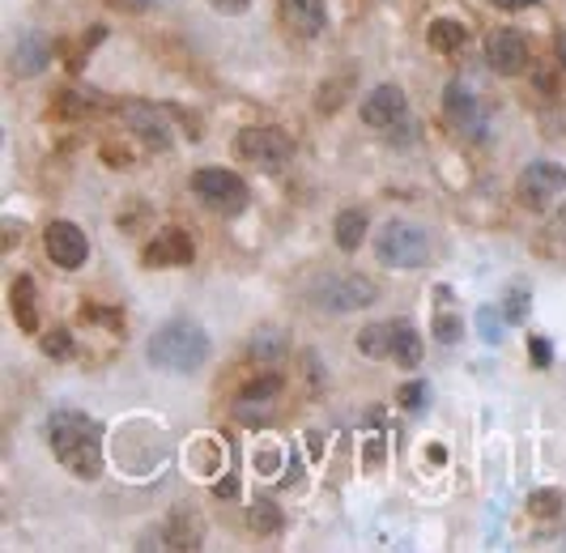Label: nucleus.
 <instances>
[{
    "label": "nucleus",
    "instance_id": "f257e3e1",
    "mask_svg": "<svg viewBox=\"0 0 566 553\" xmlns=\"http://www.w3.org/2000/svg\"><path fill=\"white\" fill-rule=\"evenodd\" d=\"M48 443L52 455L81 481L103 477V422H95L81 409H55L48 417Z\"/></svg>",
    "mask_w": 566,
    "mask_h": 553
},
{
    "label": "nucleus",
    "instance_id": "f03ea898",
    "mask_svg": "<svg viewBox=\"0 0 566 553\" xmlns=\"http://www.w3.org/2000/svg\"><path fill=\"white\" fill-rule=\"evenodd\" d=\"M150 362H154L158 370H171V375H192V370H201L209 362V353H213V341H209V332L197 324V319H188V315H175V319H166V324H158L154 337H150Z\"/></svg>",
    "mask_w": 566,
    "mask_h": 553
},
{
    "label": "nucleus",
    "instance_id": "7ed1b4c3",
    "mask_svg": "<svg viewBox=\"0 0 566 553\" xmlns=\"http://www.w3.org/2000/svg\"><path fill=\"white\" fill-rule=\"evenodd\" d=\"M362 124L375 128V133H388V141L397 150L413 146V115H410V99L401 86H375L366 99H362Z\"/></svg>",
    "mask_w": 566,
    "mask_h": 553
},
{
    "label": "nucleus",
    "instance_id": "20e7f679",
    "mask_svg": "<svg viewBox=\"0 0 566 553\" xmlns=\"http://www.w3.org/2000/svg\"><path fill=\"white\" fill-rule=\"evenodd\" d=\"M375 255L388 268H422L430 264V235L410 217H392L375 235Z\"/></svg>",
    "mask_w": 566,
    "mask_h": 553
},
{
    "label": "nucleus",
    "instance_id": "39448f33",
    "mask_svg": "<svg viewBox=\"0 0 566 553\" xmlns=\"http://www.w3.org/2000/svg\"><path fill=\"white\" fill-rule=\"evenodd\" d=\"M230 153H235L243 166L273 175V171H281V166H290L294 141H290L286 133H277V128H239L235 141H230Z\"/></svg>",
    "mask_w": 566,
    "mask_h": 553
},
{
    "label": "nucleus",
    "instance_id": "423d86ee",
    "mask_svg": "<svg viewBox=\"0 0 566 553\" xmlns=\"http://www.w3.org/2000/svg\"><path fill=\"white\" fill-rule=\"evenodd\" d=\"M188 188H192V197L201 204H209L213 213L235 217V213L248 209V184H243L235 171H226V166H197L192 179H188Z\"/></svg>",
    "mask_w": 566,
    "mask_h": 553
},
{
    "label": "nucleus",
    "instance_id": "0eeeda50",
    "mask_svg": "<svg viewBox=\"0 0 566 553\" xmlns=\"http://www.w3.org/2000/svg\"><path fill=\"white\" fill-rule=\"evenodd\" d=\"M379 299L375 281H366L362 273H328L319 286H315V302L328 311V315H350V311H362Z\"/></svg>",
    "mask_w": 566,
    "mask_h": 553
},
{
    "label": "nucleus",
    "instance_id": "6e6552de",
    "mask_svg": "<svg viewBox=\"0 0 566 553\" xmlns=\"http://www.w3.org/2000/svg\"><path fill=\"white\" fill-rule=\"evenodd\" d=\"M443 115H448V124L468 137V141H486L490 137V106L481 102L477 90H468L464 81H452L448 90H443Z\"/></svg>",
    "mask_w": 566,
    "mask_h": 553
},
{
    "label": "nucleus",
    "instance_id": "1a4fd4ad",
    "mask_svg": "<svg viewBox=\"0 0 566 553\" xmlns=\"http://www.w3.org/2000/svg\"><path fill=\"white\" fill-rule=\"evenodd\" d=\"M519 201L528 209H554L558 197H566V166L563 162H550V158H537L519 171V184H515Z\"/></svg>",
    "mask_w": 566,
    "mask_h": 553
},
{
    "label": "nucleus",
    "instance_id": "9d476101",
    "mask_svg": "<svg viewBox=\"0 0 566 553\" xmlns=\"http://www.w3.org/2000/svg\"><path fill=\"white\" fill-rule=\"evenodd\" d=\"M120 120H124V128L137 133L150 150H171V141H175L171 115H166L158 102H124V106H120Z\"/></svg>",
    "mask_w": 566,
    "mask_h": 553
},
{
    "label": "nucleus",
    "instance_id": "9b49d317",
    "mask_svg": "<svg viewBox=\"0 0 566 553\" xmlns=\"http://www.w3.org/2000/svg\"><path fill=\"white\" fill-rule=\"evenodd\" d=\"M528 60H532L528 39H524L515 26H499V30L486 39V64H490L499 77H519V73H528Z\"/></svg>",
    "mask_w": 566,
    "mask_h": 553
},
{
    "label": "nucleus",
    "instance_id": "f8f14e48",
    "mask_svg": "<svg viewBox=\"0 0 566 553\" xmlns=\"http://www.w3.org/2000/svg\"><path fill=\"white\" fill-rule=\"evenodd\" d=\"M43 248H48V260L55 268H81L90 260V239L77 222H52L43 230Z\"/></svg>",
    "mask_w": 566,
    "mask_h": 553
},
{
    "label": "nucleus",
    "instance_id": "ddd939ff",
    "mask_svg": "<svg viewBox=\"0 0 566 553\" xmlns=\"http://www.w3.org/2000/svg\"><path fill=\"white\" fill-rule=\"evenodd\" d=\"M281 22L299 39H319L328 26V4L324 0H281Z\"/></svg>",
    "mask_w": 566,
    "mask_h": 553
},
{
    "label": "nucleus",
    "instance_id": "4468645a",
    "mask_svg": "<svg viewBox=\"0 0 566 553\" xmlns=\"http://www.w3.org/2000/svg\"><path fill=\"white\" fill-rule=\"evenodd\" d=\"M197 260V248H192V239H188V230H158L154 239H150V248H146V264L150 268H162V264H192Z\"/></svg>",
    "mask_w": 566,
    "mask_h": 553
},
{
    "label": "nucleus",
    "instance_id": "2eb2a0df",
    "mask_svg": "<svg viewBox=\"0 0 566 553\" xmlns=\"http://www.w3.org/2000/svg\"><path fill=\"white\" fill-rule=\"evenodd\" d=\"M9 306H13V319L22 332H35L39 328V290H35V277L30 273H17L9 281Z\"/></svg>",
    "mask_w": 566,
    "mask_h": 553
},
{
    "label": "nucleus",
    "instance_id": "dca6fc26",
    "mask_svg": "<svg viewBox=\"0 0 566 553\" xmlns=\"http://www.w3.org/2000/svg\"><path fill=\"white\" fill-rule=\"evenodd\" d=\"M9 64H13L17 77H39V73L52 64V43H48V35H39V30H35V35H22Z\"/></svg>",
    "mask_w": 566,
    "mask_h": 553
},
{
    "label": "nucleus",
    "instance_id": "f3484780",
    "mask_svg": "<svg viewBox=\"0 0 566 553\" xmlns=\"http://www.w3.org/2000/svg\"><path fill=\"white\" fill-rule=\"evenodd\" d=\"M277 392H281V375H273V370H268V375H256V379L239 392V404H235L239 417H243V422H256L264 409H273V397H277Z\"/></svg>",
    "mask_w": 566,
    "mask_h": 553
},
{
    "label": "nucleus",
    "instance_id": "a211bd4d",
    "mask_svg": "<svg viewBox=\"0 0 566 553\" xmlns=\"http://www.w3.org/2000/svg\"><path fill=\"white\" fill-rule=\"evenodd\" d=\"M426 357V345H422V332L413 328L410 319H392V362L405 366V370H417Z\"/></svg>",
    "mask_w": 566,
    "mask_h": 553
},
{
    "label": "nucleus",
    "instance_id": "6ab92c4d",
    "mask_svg": "<svg viewBox=\"0 0 566 553\" xmlns=\"http://www.w3.org/2000/svg\"><path fill=\"white\" fill-rule=\"evenodd\" d=\"M366 230H370L366 209H341L337 222H332V235H337V248H341V252H359Z\"/></svg>",
    "mask_w": 566,
    "mask_h": 553
},
{
    "label": "nucleus",
    "instance_id": "aec40b11",
    "mask_svg": "<svg viewBox=\"0 0 566 553\" xmlns=\"http://www.w3.org/2000/svg\"><path fill=\"white\" fill-rule=\"evenodd\" d=\"M426 39H430V48L435 51L452 55V51H461L464 43H468V30H464L456 17H435L430 30H426Z\"/></svg>",
    "mask_w": 566,
    "mask_h": 553
},
{
    "label": "nucleus",
    "instance_id": "412c9836",
    "mask_svg": "<svg viewBox=\"0 0 566 553\" xmlns=\"http://www.w3.org/2000/svg\"><path fill=\"white\" fill-rule=\"evenodd\" d=\"M166 550H201V528L188 511H175L166 519Z\"/></svg>",
    "mask_w": 566,
    "mask_h": 553
},
{
    "label": "nucleus",
    "instance_id": "4be33fe9",
    "mask_svg": "<svg viewBox=\"0 0 566 553\" xmlns=\"http://www.w3.org/2000/svg\"><path fill=\"white\" fill-rule=\"evenodd\" d=\"M248 353H252L256 362H264V366L281 362V357H286V332H281V328H256V337H252Z\"/></svg>",
    "mask_w": 566,
    "mask_h": 553
},
{
    "label": "nucleus",
    "instance_id": "5701e85b",
    "mask_svg": "<svg viewBox=\"0 0 566 553\" xmlns=\"http://www.w3.org/2000/svg\"><path fill=\"white\" fill-rule=\"evenodd\" d=\"M362 357H392V324H366L359 332Z\"/></svg>",
    "mask_w": 566,
    "mask_h": 553
},
{
    "label": "nucleus",
    "instance_id": "b1692460",
    "mask_svg": "<svg viewBox=\"0 0 566 553\" xmlns=\"http://www.w3.org/2000/svg\"><path fill=\"white\" fill-rule=\"evenodd\" d=\"M435 341L439 345H461L464 341V319L456 315V306H443V299H439V311H435Z\"/></svg>",
    "mask_w": 566,
    "mask_h": 553
},
{
    "label": "nucleus",
    "instance_id": "393cba45",
    "mask_svg": "<svg viewBox=\"0 0 566 553\" xmlns=\"http://www.w3.org/2000/svg\"><path fill=\"white\" fill-rule=\"evenodd\" d=\"M248 519H252V528H256L260 537H268V532H277V528H281V511L268 503V499H260V503L248 511Z\"/></svg>",
    "mask_w": 566,
    "mask_h": 553
},
{
    "label": "nucleus",
    "instance_id": "a878e982",
    "mask_svg": "<svg viewBox=\"0 0 566 553\" xmlns=\"http://www.w3.org/2000/svg\"><path fill=\"white\" fill-rule=\"evenodd\" d=\"M528 511H532L537 519H554V515H563V494H558V490H537V494L528 499Z\"/></svg>",
    "mask_w": 566,
    "mask_h": 553
},
{
    "label": "nucleus",
    "instance_id": "bb28decb",
    "mask_svg": "<svg viewBox=\"0 0 566 553\" xmlns=\"http://www.w3.org/2000/svg\"><path fill=\"white\" fill-rule=\"evenodd\" d=\"M503 319L507 324H524L528 319V290L524 286H515V290H507V299H503Z\"/></svg>",
    "mask_w": 566,
    "mask_h": 553
},
{
    "label": "nucleus",
    "instance_id": "cd10ccee",
    "mask_svg": "<svg viewBox=\"0 0 566 553\" xmlns=\"http://www.w3.org/2000/svg\"><path fill=\"white\" fill-rule=\"evenodd\" d=\"M528 357H532V366L541 370V366H550L554 362V345H550V337H528Z\"/></svg>",
    "mask_w": 566,
    "mask_h": 553
},
{
    "label": "nucleus",
    "instance_id": "c85d7f7f",
    "mask_svg": "<svg viewBox=\"0 0 566 553\" xmlns=\"http://www.w3.org/2000/svg\"><path fill=\"white\" fill-rule=\"evenodd\" d=\"M477 319H481L486 341H490V345H499V341H503V324H507V319H503V311H499V315H494V311H477Z\"/></svg>",
    "mask_w": 566,
    "mask_h": 553
},
{
    "label": "nucleus",
    "instance_id": "c756f323",
    "mask_svg": "<svg viewBox=\"0 0 566 553\" xmlns=\"http://www.w3.org/2000/svg\"><path fill=\"white\" fill-rule=\"evenodd\" d=\"M426 397H430V392H426V384H405L397 401L405 404V409H413V413H417V409H426Z\"/></svg>",
    "mask_w": 566,
    "mask_h": 553
},
{
    "label": "nucleus",
    "instance_id": "7c9ffc66",
    "mask_svg": "<svg viewBox=\"0 0 566 553\" xmlns=\"http://www.w3.org/2000/svg\"><path fill=\"white\" fill-rule=\"evenodd\" d=\"M43 353H48V357H68V353H73L68 332H48V337H43Z\"/></svg>",
    "mask_w": 566,
    "mask_h": 553
},
{
    "label": "nucleus",
    "instance_id": "2f4dec72",
    "mask_svg": "<svg viewBox=\"0 0 566 553\" xmlns=\"http://www.w3.org/2000/svg\"><path fill=\"white\" fill-rule=\"evenodd\" d=\"M209 9H213V13H222V17H239V13H248V9H252V0H209Z\"/></svg>",
    "mask_w": 566,
    "mask_h": 553
},
{
    "label": "nucleus",
    "instance_id": "473e14b6",
    "mask_svg": "<svg viewBox=\"0 0 566 553\" xmlns=\"http://www.w3.org/2000/svg\"><path fill=\"white\" fill-rule=\"evenodd\" d=\"M111 9H120V13H146L150 9V0H106Z\"/></svg>",
    "mask_w": 566,
    "mask_h": 553
},
{
    "label": "nucleus",
    "instance_id": "72a5a7b5",
    "mask_svg": "<svg viewBox=\"0 0 566 553\" xmlns=\"http://www.w3.org/2000/svg\"><path fill=\"white\" fill-rule=\"evenodd\" d=\"M239 494V477H226V481H217V499H235Z\"/></svg>",
    "mask_w": 566,
    "mask_h": 553
},
{
    "label": "nucleus",
    "instance_id": "f704fd0d",
    "mask_svg": "<svg viewBox=\"0 0 566 553\" xmlns=\"http://www.w3.org/2000/svg\"><path fill=\"white\" fill-rule=\"evenodd\" d=\"M490 4H499V9H528V4H537V0H490Z\"/></svg>",
    "mask_w": 566,
    "mask_h": 553
},
{
    "label": "nucleus",
    "instance_id": "c9c22d12",
    "mask_svg": "<svg viewBox=\"0 0 566 553\" xmlns=\"http://www.w3.org/2000/svg\"><path fill=\"white\" fill-rule=\"evenodd\" d=\"M554 235H558V239H566V204L558 209V217H554Z\"/></svg>",
    "mask_w": 566,
    "mask_h": 553
},
{
    "label": "nucleus",
    "instance_id": "e433bc0d",
    "mask_svg": "<svg viewBox=\"0 0 566 553\" xmlns=\"http://www.w3.org/2000/svg\"><path fill=\"white\" fill-rule=\"evenodd\" d=\"M558 64H563V73H566V30L558 35Z\"/></svg>",
    "mask_w": 566,
    "mask_h": 553
}]
</instances>
